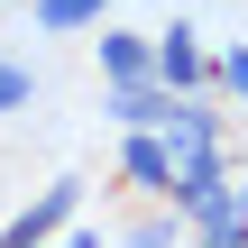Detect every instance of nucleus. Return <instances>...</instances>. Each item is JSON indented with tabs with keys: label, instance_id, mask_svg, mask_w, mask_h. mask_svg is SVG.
<instances>
[{
	"label": "nucleus",
	"instance_id": "0eeeda50",
	"mask_svg": "<svg viewBox=\"0 0 248 248\" xmlns=\"http://www.w3.org/2000/svg\"><path fill=\"white\" fill-rule=\"evenodd\" d=\"M221 83H230V92L248 101V46H239V55H221Z\"/></svg>",
	"mask_w": 248,
	"mask_h": 248
},
{
	"label": "nucleus",
	"instance_id": "f03ea898",
	"mask_svg": "<svg viewBox=\"0 0 248 248\" xmlns=\"http://www.w3.org/2000/svg\"><path fill=\"white\" fill-rule=\"evenodd\" d=\"M156 74H166V83H202V46H193V28H166V37H156Z\"/></svg>",
	"mask_w": 248,
	"mask_h": 248
},
{
	"label": "nucleus",
	"instance_id": "f257e3e1",
	"mask_svg": "<svg viewBox=\"0 0 248 248\" xmlns=\"http://www.w3.org/2000/svg\"><path fill=\"white\" fill-rule=\"evenodd\" d=\"M64 221H74V184H46V193H37V202H28V212L9 221V248L46 239V230H64Z\"/></svg>",
	"mask_w": 248,
	"mask_h": 248
},
{
	"label": "nucleus",
	"instance_id": "39448f33",
	"mask_svg": "<svg viewBox=\"0 0 248 248\" xmlns=\"http://www.w3.org/2000/svg\"><path fill=\"white\" fill-rule=\"evenodd\" d=\"M110 0H37V28H92Z\"/></svg>",
	"mask_w": 248,
	"mask_h": 248
},
{
	"label": "nucleus",
	"instance_id": "423d86ee",
	"mask_svg": "<svg viewBox=\"0 0 248 248\" xmlns=\"http://www.w3.org/2000/svg\"><path fill=\"white\" fill-rule=\"evenodd\" d=\"M18 101H28V74H18V64L0 55V110H18Z\"/></svg>",
	"mask_w": 248,
	"mask_h": 248
},
{
	"label": "nucleus",
	"instance_id": "6e6552de",
	"mask_svg": "<svg viewBox=\"0 0 248 248\" xmlns=\"http://www.w3.org/2000/svg\"><path fill=\"white\" fill-rule=\"evenodd\" d=\"M239 202H248V193H239Z\"/></svg>",
	"mask_w": 248,
	"mask_h": 248
},
{
	"label": "nucleus",
	"instance_id": "7ed1b4c3",
	"mask_svg": "<svg viewBox=\"0 0 248 248\" xmlns=\"http://www.w3.org/2000/svg\"><path fill=\"white\" fill-rule=\"evenodd\" d=\"M156 64V46H138V37H101V74L110 83H129V74H147Z\"/></svg>",
	"mask_w": 248,
	"mask_h": 248
},
{
	"label": "nucleus",
	"instance_id": "20e7f679",
	"mask_svg": "<svg viewBox=\"0 0 248 248\" xmlns=\"http://www.w3.org/2000/svg\"><path fill=\"white\" fill-rule=\"evenodd\" d=\"M129 175H138V184H156V193H166V184H175V156H166V147H156V138H129Z\"/></svg>",
	"mask_w": 248,
	"mask_h": 248
}]
</instances>
